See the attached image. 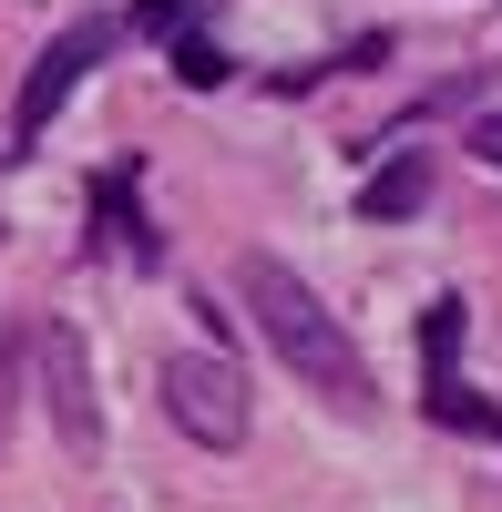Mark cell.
<instances>
[{
  "label": "cell",
  "instance_id": "obj_9",
  "mask_svg": "<svg viewBox=\"0 0 502 512\" xmlns=\"http://www.w3.org/2000/svg\"><path fill=\"white\" fill-rule=\"evenodd\" d=\"M472 154H482L492 175H502V113H482V123H472Z\"/></svg>",
  "mask_w": 502,
  "mask_h": 512
},
{
  "label": "cell",
  "instance_id": "obj_1",
  "mask_svg": "<svg viewBox=\"0 0 502 512\" xmlns=\"http://www.w3.org/2000/svg\"><path fill=\"white\" fill-rule=\"evenodd\" d=\"M236 297H246L257 338L277 349V369L298 379V390H318L328 410H349V420L380 410V390H369V359L349 349V328L328 318V297H318L298 267H277V256H246V267H236Z\"/></svg>",
  "mask_w": 502,
  "mask_h": 512
},
{
  "label": "cell",
  "instance_id": "obj_5",
  "mask_svg": "<svg viewBox=\"0 0 502 512\" xmlns=\"http://www.w3.org/2000/svg\"><path fill=\"white\" fill-rule=\"evenodd\" d=\"M451 349H462V297H441L421 318V369H431V420L441 431H472V441H502V410H482L462 379H451Z\"/></svg>",
  "mask_w": 502,
  "mask_h": 512
},
{
  "label": "cell",
  "instance_id": "obj_7",
  "mask_svg": "<svg viewBox=\"0 0 502 512\" xmlns=\"http://www.w3.org/2000/svg\"><path fill=\"white\" fill-rule=\"evenodd\" d=\"M175 72L195 82V93H216V82H226V52H216V41H195V31H185V41H175Z\"/></svg>",
  "mask_w": 502,
  "mask_h": 512
},
{
  "label": "cell",
  "instance_id": "obj_2",
  "mask_svg": "<svg viewBox=\"0 0 502 512\" xmlns=\"http://www.w3.org/2000/svg\"><path fill=\"white\" fill-rule=\"evenodd\" d=\"M154 390H164V420H175L185 441H205V451H236L246 441V369L226 349H175Z\"/></svg>",
  "mask_w": 502,
  "mask_h": 512
},
{
  "label": "cell",
  "instance_id": "obj_8",
  "mask_svg": "<svg viewBox=\"0 0 502 512\" xmlns=\"http://www.w3.org/2000/svg\"><path fill=\"white\" fill-rule=\"evenodd\" d=\"M134 31H154V41H185V31H195V0H134Z\"/></svg>",
  "mask_w": 502,
  "mask_h": 512
},
{
  "label": "cell",
  "instance_id": "obj_4",
  "mask_svg": "<svg viewBox=\"0 0 502 512\" xmlns=\"http://www.w3.org/2000/svg\"><path fill=\"white\" fill-rule=\"evenodd\" d=\"M103 52H113V21H72V31L52 41V52L31 62V82H21V113H11V123H21V144H41V134H52V113L72 103V82L93 72Z\"/></svg>",
  "mask_w": 502,
  "mask_h": 512
},
{
  "label": "cell",
  "instance_id": "obj_3",
  "mask_svg": "<svg viewBox=\"0 0 502 512\" xmlns=\"http://www.w3.org/2000/svg\"><path fill=\"white\" fill-rule=\"evenodd\" d=\"M41 400H52V431L72 461L103 451V410H93V359H82L72 328H41Z\"/></svg>",
  "mask_w": 502,
  "mask_h": 512
},
{
  "label": "cell",
  "instance_id": "obj_6",
  "mask_svg": "<svg viewBox=\"0 0 502 512\" xmlns=\"http://www.w3.org/2000/svg\"><path fill=\"white\" fill-rule=\"evenodd\" d=\"M421 205H431V154H390L380 175H369L359 216H369V226H400V216H421Z\"/></svg>",
  "mask_w": 502,
  "mask_h": 512
}]
</instances>
